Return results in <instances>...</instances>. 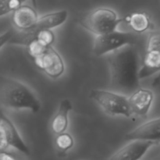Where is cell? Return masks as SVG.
I'll list each match as a JSON object with an SVG mask.
<instances>
[{
  "instance_id": "obj_7",
  "label": "cell",
  "mask_w": 160,
  "mask_h": 160,
  "mask_svg": "<svg viewBox=\"0 0 160 160\" xmlns=\"http://www.w3.org/2000/svg\"><path fill=\"white\" fill-rule=\"evenodd\" d=\"M35 65L45 72V74L52 79H57L62 76L65 70L63 59L56 50L52 46L48 47L45 52L34 60Z\"/></svg>"
},
{
  "instance_id": "obj_19",
  "label": "cell",
  "mask_w": 160,
  "mask_h": 160,
  "mask_svg": "<svg viewBox=\"0 0 160 160\" xmlns=\"http://www.w3.org/2000/svg\"><path fill=\"white\" fill-rule=\"evenodd\" d=\"M34 38L46 47L52 46L55 41V34L51 29H45L35 33Z\"/></svg>"
},
{
  "instance_id": "obj_13",
  "label": "cell",
  "mask_w": 160,
  "mask_h": 160,
  "mask_svg": "<svg viewBox=\"0 0 160 160\" xmlns=\"http://www.w3.org/2000/svg\"><path fill=\"white\" fill-rule=\"evenodd\" d=\"M72 109L71 102L68 98H64L59 103L56 115L51 122V130L55 134L66 132L69 125V113Z\"/></svg>"
},
{
  "instance_id": "obj_6",
  "label": "cell",
  "mask_w": 160,
  "mask_h": 160,
  "mask_svg": "<svg viewBox=\"0 0 160 160\" xmlns=\"http://www.w3.org/2000/svg\"><path fill=\"white\" fill-rule=\"evenodd\" d=\"M12 148L26 156H30L31 151L20 136L18 130L6 116L1 113L0 120V150L6 151Z\"/></svg>"
},
{
  "instance_id": "obj_1",
  "label": "cell",
  "mask_w": 160,
  "mask_h": 160,
  "mask_svg": "<svg viewBox=\"0 0 160 160\" xmlns=\"http://www.w3.org/2000/svg\"><path fill=\"white\" fill-rule=\"evenodd\" d=\"M108 55L111 86L123 93H133L138 89L142 67L135 45H127Z\"/></svg>"
},
{
  "instance_id": "obj_4",
  "label": "cell",
  "mask_w": 160,
  "mask_h": 160,
  "mask_svg": "<svg viewBox=\"0 0 160 160\" xmlns=\"http://www.w3.org/2000/svg\"><path fill=\"white\" fill-rule=\"evenodd\" d=\"M141 41L140 34L134 31H116L103 35L96 36L92 51L96 56L109 54L127 45H136Z\"/></svg>"
},
{
  "instance_id": "obj_20",
  "label": "cell",
  "mask_w": 160,
  "mask_h": 160,
  "mask_svg": "<svg viewBox=\"0 0 160 160\" xmlns=\"http://www.w3.org/2000/svg\"><path fill=\"white\" fill-rule=\"evenodd\" d=\"M160 50V31L151 33L146 43V51Z\"/></svg>"
},
{
  "instance_id": "obj_3",
  "label": "cell",
  "mask_w": 160,
  "mask_h": 160,
  "mask_svg": "<svg viewBox=\"0 0 160 160\" xmlns=\"http://www.w3.org/2000/svg\"><path fill=\"white\" fill-rule=\"evenodd\" d=\"M123 19L109 8H98L79 21L80 25L95 35H103L116 31Z\"/></svg>"
},
{
  "instance_id": "obj_15",
  "label": "cell",
  "mask_w": 160,
  "mask_h": 160,
  "mask_svg": "<svg viewBox=\"0 0 160 160\" xmlns=\"http://www.w3.org/2000/svg\"><path fill=\"white\" fill-rule=\"evenodd\" d=\"M134 32L142 34L151 27V20L146 12H135L127 16L123 19Z\"/></svg>"
},
{
  "instance_id": "obj_5",
  "label": "cell",
  "mask_w": 160,
  "mask_h": 160,
  "mask_svg": "<svg viewBox=\"0 0 160 160\" xmlns=\"http://www.w3.org/2000/svg\"><path fill=\"white\" fill-rule=\"evenodd\" d=\"M89 98L95 102L103 110L112 116L130 117L133 115L126 95L112 91L92 89Z\"/></svg>"
},
{
  "instance_id": "obj_18",
  "label": "cell",
  "mask_w": 160,
  "mask_h": 160,
  "mask_svg": "<svg viewBox=\"0 0 160 160\" xmlns=\"http://www.w3.org/2000/svg\"><path fill=\"white\" fill-rule=\"evenodd\" d=\"M27 0H0V16L13 12L22 6Z\"/></svg>"
},
{
  "instance_id": "obj_22",
  "label": "cell",
  "mask_w": 160,
  "mask_h": 160,
  "mask_svg": "<svg viewBox=\"0 0 160 160\" xmlns=\"http://www.w3.org/2000/svg\"><path fill=\"white\" fill-rule=\"evenodd\" d=\"M31 2H32L33 6H34L35 9H37V0H31Z\"/></svg>"
},
{
  "instance_id": "obj_10",
  "label": "cell",
  "mask_w": 160,
  "mask_h": 160,
  "mask_svg": "<svg viewBox=\"0 0 160 160\" xmlns=\"http://www.w3.org/2000/svg\"><path fill=\"white\" fill-rule=\"evenodd\" d=\"M128 99L132 113L145 117L151 109L154 95L151 90L139 88L131 93Z\"/></svg>"
},
{
  "instance_id": "obj_21",
  "label": "cell",
  "mask_w": 160,
  "mask_h": 160,
  "mask_svg": "<svg viewBox=\"0 0 160 160\" xmlns=\"http://www.w3.org/2000/svg\"><path fill=\"white\" fill-rule=\"evenodd\" d=\"M0 160H18L14 157L12 154L7 152L6 151H1L0 152Z\"/></svg>"
},
{
  "instance_id": "obj_9",
  "label": "cell",
  "mask_w": 160,
  "mask_h": 160,
  "mask_svg": "<svg viewBox=\"0 0 160 160\" xmlns=\"http://www.w3.org/2000/svg\"><path fill=\"white\" fill-rule=\"evenodd\" d=\"M126 141L142 140L154 142L156 143L160 142V117L153 119L142 123L130 131L125 136Z\"/></svg>"
},
{
  "instance_id": "obj_12",
  "label": "cell",
  "mask_w": 160,
  "mask_h": 160,
  "mask_svg": "<svg viewBox=\"0 0 160 160\" xmlns=\"http://www.w3.org/2000/svg\"><path fill=\"white\" fill-rule=\"evenodd\" d=\"M67 17H68V12L67 10H59L57 12L47 13L39 17L35 26L32 29L25 31H28L34 38L36 32L41 30H52V28H57L65 23L66 20H67Z\"/></svg>"
},
{
  "instance_id": "obj_16",
  "label": "cell",
  "mask_w": 160,
  "mask_h": 160,
  "mask_svg": "<svg viewBox=\"0 0 160 160\" xmlns=\"http://www.w3.org/2000/svg\"><path fill=\"white\" fill-rule=\"evenodd\" d=\"M74 145V140L70 134L67 132L62 133L56 136V145L59 151L66 152L70 150Z\"/></svg>"
},
{
  "instance_id": "obj_8",
  "label": "cell",
  "mask_w": 160,
  "mask_h": 160,
  "mask_svg": "<svg viewBox=\"0 0 160 160\" xmlns=\"http://www.w3.org/2000/svg\"><path fill=\"white\" fill-rule=\"evenodd\" d=\"M156 144L150 141H130L106 160H140Z\"/></svg>"
},
{
  "instance_id": "obj_14",
  "label": "cell",
  "mask_w": 160,
  "mask_h": 160,
  "mask_svg": "<svg viewBox=\"0 0 160 160\" xmlns=\"http://www.w3.org/2000/svg\"><path fill=\"white\" fill-rule=\"evenodd\" d=\"M160 72V50L146 51L140 70V79H145Z\"/></svg>"
},
{
  "instance_id": "obj_11",
  "label": "cell",
  "mask_w": 160,
  "mask_h": 160,
  "mask_svg": "<svg viewBox=\"0 0 160 160\" xmlns=\"http://www.w3.org/2000/svg\"><path fill=\"white\" fill-rule=\"evenodd\" d=\"M39 17L34 6L23 5L12 15L13 27L20 31H30L35 26Z\"/></svg>"
},
{
  "instance_id": "obj_2",
  "label": "cell",
  "mask_w": 160,
  "mask_h": 160,
  "mask_svg": "<svg viewBox=\"0 0 160 160\" xmlns=\"http://www.w3.org/2000/svg\"><path fill=\"white\" fill-rule=\"evenodd\" d=\"M0 103L7 109H26L34 113L41 109L40 101L29 87L8 77L0 78Z\"/></svg>"
},
{
  "instance_id": "obj_17",
  "label": "cell",
  "mask_w": 160,
  "mask_h": 160,
  "mask_svg": "<svg viewBox=\"0 0 160 160\" xmlns=\"http://www.w3.org/2000/svg\"><path fill=\"white\" fill-rule=\"evenodd\" d=\"M26 47L28 55L32 58L33 60H34V59H36L37 58L42 56V55L45 52L47 48H48V47H46L44 45H42V44L39 41H38L36 38L31 40V42L26 45Z\"/></svg>"
}]
</instances>
